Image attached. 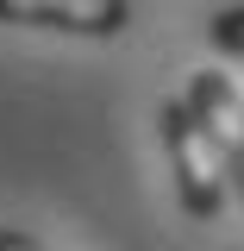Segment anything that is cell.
<instances>
[{
	"label": "cell",
	"mask_w": 244,
	"mask_h": 251,
	"mask_svg": "<svg viewBox=\"0 0 244 251\" xmlns=\"http://www.w3.org/2000/svg\"><path fill=\"white\" fill-rule=\"evenodd\" d=\"M163 145H169V170H176V201L188 220H213L225 207V163H219L213 132L200 126L194 100H169L163 107Z\"/></svg>",
	"instance_id": "6da1fadb"
},
{
	"label": "cell",
	"mask_w": 244,
	"mask_h": 251,
	"mask_svg": "<svg viewBox=\"0 0 244 251\" xmlns=\"http://www.w3.org/2000/svg\"><path fill=\"white\" fill-rule=\"evenodd\" d=\"M0 25L69 31V38H119L132 25V0H0Z\"/></svg>",
	"instance_id": "7a4b0ae2"
},
{
	"label": "cell",
	"mask_w": 244,
	"mask_h": 251,
	"mask_svg": "<svg viewBox=\"0 0 244 251\" xmlns=\"http://www.w3.org/2000/svg\"><path fill=\"white\" fill-rule=\"evenodd\" d=\"M188 100H194L200 126L213 132V145H219L225 182L238 188V201H244V100H238V88H232V75H219V69H200V75L188 82Z\"/></svg>",
	"instance_id": "3957f363"
},
{
	"label": "cell",
	"mask_w": 244,
	"mask_h": 251,
	"mask_svg": "<svg viewBox=\"0 0 244 251\" xmlns=\"http://www.w3.org/2000/svg\"><path fill=\"white\" fill-rule=\"evenodd\" d=\"M207 38H213L225 57H244V6H219L213 25H207Z\"/></svg>",
	"instance_id": "277c9868"
},
{
	"label": "cell",
	"mask_w": 244,
	"mask_h": 251,
	"mask_svg": "<svg viewBox=\"0 0 244 251\" xmlns=\"http://www.w3.org/2000/svg\"><path fill=\"white\" fill-rule=\"evenodd\" d=\"M0 251H44L31 232H19V226H0Z\"/></svg>",
	"instance_id": "5b68a950"
}]
</instances>
